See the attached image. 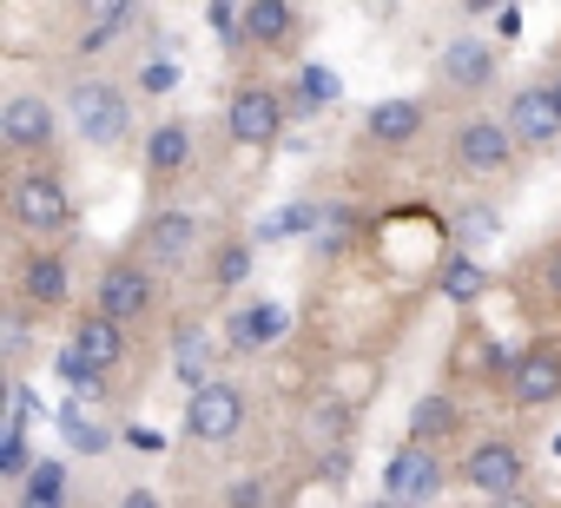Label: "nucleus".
<instances>
[{"label": "nucleus", "instance_id": "obj_1", "mask_svg": "<svg viewBox=\"0 0 561 508\" xmlns=\"http://www.w3.org/2000/svg\"><path fill=\"white\" fill-rule=\"evenodd\" d=\"M67 113H73V126H80L87 146H119L133 132V106H126V93L113 80H80L67 93Z\"/></svg>", "mask_w": 561, "mask_h": 508}, {"label": "nucleus", "instance_id": "obj_2", "mask_svg": "<svg viewBox=\"0 0 561 508\" xmlns=\"http://www.w3.org/2000/svg\"><path fill=\"white\" fill-rule=\"evenodd\" d=\"M8 211H14V224H27V231H60V224L73 218V198H67V185H60L54 172H27V178H14V192H8Z\"/></svg>", "mask_w": 561, "mask_h": 508}, {"label": "nucleus", "instance_id": "obj_3", "mask_svg": "<svg viewBox=\"0 0 561 508\" xmlns=\"http://www.w3.org/2000/svg\"><path fill=\"white\" fill-rule=\"evenodd\" d=\"M383 482H390V501H397V508H423V501H436V488H443V462H436L430 449L403 442V449L390 455Z\"/></svg>", "mask_w": 561, "mask_h": 508}, {"label": "nucleus", "instance_id": "obj_4", "mask_svg": "<svg viewBox=\"0 0 561 508\" xmlns=\"http://www.w3.org/2000/svg\"><path fill=\"white\" fill-rule=\"evenodd\" d=\"M238 423H244V396H238L231 383H205V390H192V403H185V429H192V442H225Z\"/></svg>", "mask_w": 561, "mask_h": 508}, {"label": "nucleus", "instance_id": "obj_5", "mask_svg": "<svg viewBox=\"0 0 561 508\" xmlns=\"http://www.w3.org/2000/svg\"><path fill=\"white\" fill-rule=\"evenodd\" d=\"M502 126L515 132V146H554L561 139V100H554V86H522L508 100Z\"/></svg>", "mask_w": 561, "mask_h": 508}, {"label": "nucleus", "instance_id": "obj_6", "mask_svg": "<svg viewBox=\"0 0 561 508\" xmlns=\"http://www.w3.org/2000/svg\"><path fill=\"white\" fill-rule=\"evenodd\" d=\"M225 126H231V139H238V146H271V139H277V126H285V106H277V93H271V86H238V93H231Z\"/></svg>", "mask_w": 561, "mask_h": 508}, {"label": "nucleus", "instance_id": "obj_7", "mask_svg": "<svg viewBox=\"0 0 561 508\" xmlns=\"http://www.w3.org/2000/svg\"><path fill=\"white\" fill-rule=\"evenodd\" d=\"M146 311H152V272L146 265H106L100 272V318L133 324Z\"/></svg>", "mask_w": 561, "mask_h": 508}, {"label": "nucleus", "instance_id": "obj_8", "mask_svg": "<svg viewBox=\"0 0 561 508\" xmlns=\"http://www.w3.org/2000/svg\"><path fill=\"white\" fill-rule=\"evenodd\" d=\"M462 482L482 488V495H495V501H508L515 482H522V449L515 442H476L462 455Z\"/></svg>", "mask_w": 561, "mask_h": 508}, {"label": "nucleus", "instance_id": "obj_9", "mask_svg": "<svg viewBox=\"0 0 561 508\" xmlns=\"http://www.w3.org/2000/svg\"><path fill=\"white\" fill-rule=\"evenodd\" d=\"M515 403H528V409H541V403H554L561 396V344H528L522 357H515Z\"/></svg>", "mask_w": 561, "mask_h": 508}, {"label": "nucleus", "instance_id": "obj_10", "mask_svg": "<svg viewBox=\"0 0 561 508\" xmlns=\"http://www.w3.org/2000/svg\"><path fill=\"white\" fill-rule=\"evenodd\" d=\"M0 139H8L14 152H41V146H54V106L34 100V93H14L8 106H0Z\"/></svg>", "mask_w": 561, "mask_h": 508}, {"label": "nucleus", "instance_id": "obj_11", "mask_svg": "<svg viewBox=\"0 0 561 508\" xmlns=\"http://www.w3.org/2000/svg\"><path fill=\"white\" fill-rule=\"evenodd\" d=\"M508 152H515V132H508V126H495V119H462V132H456V159H462L469 172H502Z\"/></svg>", "mask_w": 561, "mask_h": 508}, {"label": "nucleus", "instance_id": "obj_12", "mask_svg": "<svg viewBox=\"0 0 561 508\" xmlns=\"http://www.w3.org/2000/svg\"><path fill=\"white\" fill-rule=\"evenodd\" d=\"M443 80H449L456 93L489 86V80H495V47H489V41H476V34H456V41L443 47Z\"/></svg>", "mask_w": 561, "mask_h": 508}, {"label": "nucleus", "instance_id": "obj_13", "mask_svg": "<svg viewBox=\"0 0 561 508\" xmlns=\"http://www.w3.org/2000/svg\"><path fill=\"white\" fill-rule=\"evenodd\" d=\"M67 291H73L67 265L54 258V251H34V258H27V272H21V298H27L34 311H60V304H67Z\"/></svg>", "mask_w": 561, "mask_h": 508}, {"label": "nucleus", "instance_id": "obj_14", "mask_svg": "<svg viewBox=\"0 0 561 508\" xmlns=\"http://www.w3.org/2000/svg\"><path fill=\"white\" fill-rule=\"evenodd\" d=\"M364 132L377 139V146H410V139H423V106L416 100H377L370 106V119H364Z\"/></svg>", "mask_w": 561, "mask_h": 508}, {"label": "nucleus", "instance_id": "obj_15", "mask_svg": "<svg viewBox=\"0 0 561 508\" xmlns=\"http://www.w3.org/2000/svg\"><path fill=\"white\" fill-rule=\"evenodd\" d=\"M172 377H179L185 390L218 383V377H211V331H205V324H179V337H172Z\"/></svg>", "mask_w": 561, "mask_h": 508}, {"label": "nucleus", "instance_id": "obj_16", "mask_svg": "<svg viewBox=\"0 0 561 508\" xmlns=\"http://www.w3.org/2000/svg\"><path fill=\"white\" fill-rule=\"evenodd\" d=\"M285 331H291V318L277 311V304H251V311L231 318V350H238V357H257V350H271Z\"/></svg>", "mask_w": 561, "mask_h": 508}, {"label": "nucleus", "instance_id": "obj_17", "mask_svg": "<svg viewBox=\"0 0 561 508\" xmlns=\"http://www.w3.org/2000/svg\"><path fill=\"white\" fill-rule=\"evenodd\" d=\"M146 244L159 251V258H165V265H179V258H185V251L198 244V218H192V211H159V218L146 224Z\"/></svg>", "mask_w": 561, "mask_h": 508}, {"label": "nucleus", "instance_id": "obj_18", "mask_svg": "<svg viewBox=\"0 0 561 508\" xmlns=\"http://www.w3.org/2000/svg\"><path fill=\"white\" fill-rule=\"evenodd\" d=\"M73 344L93 357V370H113V363L126 357V324H113V318H100V311H93V318L73 331Z\"/></svg>", "mask_w": 561, "mask_h": 508}, {"label": "nucleus", "instance_id": "obj_19", "mask_svg": "<svg viewBox=\"0 0 561 508\" xmlns=\"http://www.w3.org/2000/svg\"><path fill=\"white\" fill-rule=\"evenodd\" d=\"M14 508H67V462H60V455H54V462H41V469L21 482Z\"/></svg>", "mask_w": 561, "mask_h": 508}, {"label": "nucleus", "instance_id": "obj_20", "mask_svg": "<svg viewBox=\"0 0 561 508\" xmlns=\"http://www.w3.org/2000/svg\"><path fill=\"white\" fill-rule=\"evenodd\" d=\"M443 436H456V403H449V396H423V403L410 409V442L430 449V442H443Z\"/></svg>", "mask_w": 561, "mask_h": 508}, {"label": "nucleus", "instance_id": "obj_21", "mask_svg": "<svg viewBox=\"0 0 561 508\" xmlns=\"http://www.w3.org/2000/svg\"><path fill=\"white\" fill-rule=\"evenodd\" d=\"M298 27V14L285 8V0H257V8L244 14V41H264V47H285Z\"/></svg>", "mask_w": 561, "mask_h": 508}, {"label": "nucleus", "instance_id": "obj_22", "mask_svg": "<svg viewBox=\"0 0 561 508\" xmlns=\"http://www.w3.org/2000/svg\"><path fill=\"white\" fill-rule=\"evenodd\" d=\"M482 291H489V272L469 258V251H456V258L443 265V298H449V304H476Z\"/></svg>", "mask_w": 561, "mask_h": 508}, {"label": "nucleus", "instance_id": "obj_23", "mask_svg": "<svg viewBox=\"0 0 561 508\" xmlns=\"http://www.w3.org/2000/svg\"><path fill=\"white\" fill-rule=\"evenodd\" d=\"M185 159H192V132H185L179 119H172V126H152V139H146V165H152V172H179Z\"/></svg>", "mask_w": 561, "mask_h": 508}, {"label": "nucleus", "instance_id": "obj_24", "mask_svg": "<svg viewBox=\"0 0 561 508\" xmlns=\"http://www.w3.org/2000/svg\"><path fill=\"white\" fill-rule=\"evenodd\" d=\"M119 27H133V8H126V0H113V8H93V21H87L80 47H87V54H100V47H113V41H119Z\"/></svg>", "mask_w": 561, "mask_h": 508}, {"label": "nucleus", "instance_id": "obj_25", "mask_svg": "<svg viewBox=\"0 0 561 508\" xmlns=\"http://www.w3.org/2000/svg\"><path fill=\"white\" fill-rule=\"evenodd\" d=\"M41 462L27 455V423H8V436H0V475L8 482H27Z\"/></svg>", "mask_w": 561, "mask_h": 508}, {"label": "nucleus", "instance_id": "obj_26", "mask_svg": "<svg viewBox=\"0 0 561 508\" xmlns=\"http://www.w3.org/2000/svg\"><path fill=\"white\" fill-rule=\"evenodd\" d=\"M344 429H351V409H344L337 396H331V403H311V409H305V436H311V442H337Z\"/></svg>", "mask_w": 561, "mask_h": 508}, {"label": "nucleus", "instance_id": "obj_27", "mask_svg": "<svg viewBox=\"0 0 561 508\" xmlns=\"http://www.w3.org/2000/svg\"><path fill=\"white\" fill-rule=\"evenodd\" d=\"M337 93H344V80H337L331 67L311 60V67L298 73V100H305V106H337Z\"/></svg>", "mask_w": 561, "mask_h": 508}, {"label": "nucleus", "instance_id": "obj_28", "mask_svg": "<svg viewBox=\"0 0 561 508\" xmlns=\"http://www.w3.org/2000/svg\"><path fill=\"white\" fill-rule=\"evenodd\" d=\"M244 14H251V8H225V0H218V8H205V27H211L225 47H238V41H244Z\"/></svg>", "mask_w": 561, "mask_h": 508}, {"label": "nucleus", "instance_id": "obj_29", "mask_svg": "<svg viewBox=\"0 0 561 508\" xmlns=\"http://www.w3.org/2000/svg\"><path fill=\"white\" fill-rule=\"evenodd\" d=\"M60 429H67V442H73V449H106V442H113L106 429L80 423V403H67V409H60Z\"/></svg>", "mask_w": 561, "mask_h": 508}, {"label": "nucleus", "instance_id": "obj_30", "mask_svg": "<svg viewBox=\"0 0 561 508\" xmlns=\"http://www.w3.org/2000/svg\"><path fill=\"white\" fill-rule=\"evenodd\" d=\"M225 508H271V482H264V475H244V482H231Z\"/></svg>", "mask_w": 561, "mask_h": 508}, {"label": "nucleus", "instance_id": "obj_31", "mask_svg": "<svg viewBox=\"0 0 561 508\" xmlns=\"http://www.w3.org/2000/svg\"><path fill=\"white\" fill-rule=\"evenodd\" d=\"M244 272H251V244H225L218 251V285H244Z\"/></svg>", "mask_w": 561, "mask_h": 508}, {"label": "nucleus", "instance_id": "obj_32", "mask_svg": "<svg viewBox=\"0 0 561 508\" xmlns=\"http://www.w3.org/2000/svg\"><path fill=\"white\" fill-rule=\"evenodd\" d=\"M139 86L159 100V93H172V86H179V67H172V60H146V67H139Z\"/></svg>", "mask_w": 561, "mask_h": 508}, {"label": "nucleus", "instance_id": "obj_33", "mask_svg": "<svg viewBox=\"0 0 561 508\" xmlns=\"http://www.w3.org/2000/svg\"><path fill=\"white\" fill-rule=\"evenodd\" d=\"M344 238H351V218H344V211H324V224H318V244H324V251H344Z\"/></svg>", "mask_w": 561, "mask_h": 508}, {"label": "nucleus", "instance_id": "obj_34", "mask_svg": "<svg viewBox=\"0 0 561 508\" xmlns=\"http://www.w3.org/2000/svg\"><path fill=\"white\" fill-rule=\"evenodd\" d=\"M462 231H469V238H489V231H495V211H469Z\"/></svg>", "mask_w": 561, "mask_h": 508}, {"label": "nucleus", "instance_id": "obj_35", "mask_svg": "<svg viewBox=\"0 0 561 508\" xmlns=\"http://www.w3.org/2000/svg\"><path fill=\"white\" fill-rule=\"evenodd\" d=\"M495 34H502V41H515V34H522V14H515V8H502V14H495Z\"/></svg>", "mask_w": 561, "mask_h": 508}, {"label": "nucleus", "instance_id": "obj_36", "mask_svg": "<svg viewBox=\"0 0 561 508\" xmlns=\"http://www.w3.org/2000/svg\"><path fill=\"white\" fill-rule=\"evenodd\" d=\"M126 442H133V449H165V436H159V429H126Z\"/></svg>", "mask_w": 561, "mask_h": 508}, {"label": "nucleus", "instance_id": "obj_37", "mask_svg": "<svg viewBox=\"0 0 561 508\" xmlns=\"http://www.w3.org/2000/svg\"><path fill=\"white\" fill-rule=\"evenodd\" d=\"M0 337H8V350H21V344H27V324H21V318H8V324H0Z\"/></svg>", "mask_w": 561, "mask_h": 508}, {"label": "nucleus", "instance_id": "obj_38", "mask_svg": "<svg viewBox=\"0 0 561 508\" xmlns=\"http://www.w3.org/2000/svg\"><path fill=\"white\" fill-rule=\"evenodd\" d=\"M119 508H159V495H152V488H126V501H119Z\"/></svg>", "mask_w": 561, "mask_h": 508}, {"label": "nucleus", "instance_id": "obj_39", "mask_svg": "<svg viewBox=\"0 0 561 508\" xmlns=\"http://www.w3.org/2000/svg\"><path fill=\"white\" fill-rule=\"evenodd\" d=\"M548 285H554V298H561V258H554V265H548Z\"/></svg>", "mask_w": 561, "mask_h": 508}, {"label": "nucleus", "instance_id": "obj_40", "mask_svg": "<svg viewBox=\"0 0 561 508\" xmlns=\"http://www.w3.org/2000/svg\"><path fill=\"white\" fill-rule=\"evenodd\" d=\"M495 508H535V501H522V495H508V501H495Z\"/></svg>", "mask_w": 561, "mask_h": 508}, {"label": "nucleus", "instance_id": "obj_41", "mask_svg": "<svg viewBox=\"0 0 561 508\" xmlns=\"http://www.w3.org/2000/svg\"><path fill=\"white\" fill-rule=\"evenodd\" d=\"M548 86H554V100H561V73H554V80H548Z\"/></svg>", "mask_w": 561, "mask_h": 508}, {"label": "nucleus", "instance_id": "obj_42", "mask_svg": "<svg viewBox=\"0 0 561 508\" xmlns=\"http://www.w3.org/2000/svg\"><path fill=\"white\" fill-rule=\"evenodd\" d=\"M370 508H397V501H390V495H383V501H370Z\"/></svg>", "mask_w": 561, "mask_h": 508}]
</instances>
